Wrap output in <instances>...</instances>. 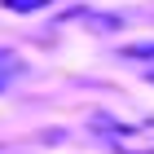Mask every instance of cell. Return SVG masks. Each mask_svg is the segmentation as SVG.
Returning <instances> with one entry per match:
<instances>
[{"label":"cell","instance_id":"obj_2","mask_svg":"<svg viewBox=\"0 0 154 154\" xmlns=\"http://www.w3.org/2000/svg\"><path fill=\"white\" fill-rule=\"evenodd\" d=\"M18 75H22V57H18V53H9V48H0V93H5Z\"/></svg>","mask_w":154,"mask_h":154},{"label":"cell","instance_id":"obj_1","mask_svg":"<svg viewBox=\"0 0 154 154\" xmlns=\"http://www.w3.org/2000/svg\"><path fill=\"white\" fill-rule=\"evenodd\" d=\"M101 141L110 145L115 154H154V119H141V123H115V119H97Z\"/></svg>","mask_w":154,"mask_h":154},{"label":"cell","instance_id":"obj_5","mask_svg":"<svg viewBox=\"0 0 154 154\" xmlns=\"http://www.w3.org/2000/svg\"><path fill=\"white\" fill-rule=\"evenodd\" d=\"M150 84H154V71H150Z\"/></svg>","mask_w":154,"mask_h":154},{"label":"cell","instance_id":"obj_3","mask_svg":"<svg viewBox=\"0 0 154 154\" xmlns=\"http://www.w3.org/2000/svg\"><path fill=\"white\" fill-rule=\"evenodd\" d=\"M5 9H18V13H31V9H44L48 0H0Z\"/></svg>","mask_w":154,"mask_h":154},{"label":"cell","instance_id":"obj_4","mask_svg":"<svg viewBox=\"0 0 154 154\" xmlns=\"http://www.w3.org/2000/svg\"><path fill=\"white\" fill-rule=\"evenodd\" d=\"M128 57H154V44H132Z\"/></svg>","mask_w":154,"mask_h":154}]
</instances>
